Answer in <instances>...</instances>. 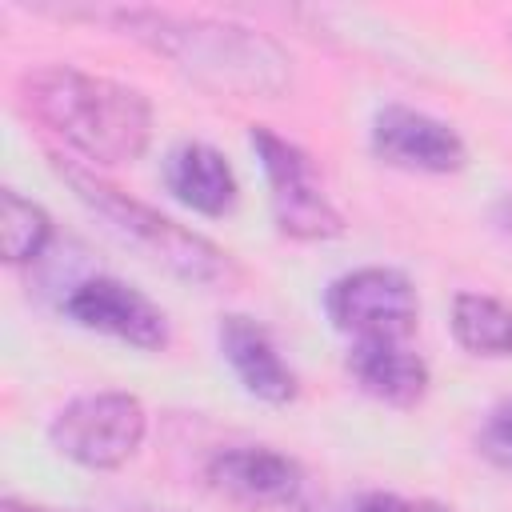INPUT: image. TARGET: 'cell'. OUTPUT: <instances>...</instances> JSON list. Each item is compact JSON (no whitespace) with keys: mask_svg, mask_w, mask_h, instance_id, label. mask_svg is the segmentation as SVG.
<instances>
[{"mask_svg":"<svg viewBox=\"0 0 512 512\" xmlns=\"http://www.w3.org/2000/svg\"><path fill=\"white\" fill-rule=\"evenodd\" d=\"M148 436V408L132 392H84L68 400L48 420V444L88 468V472H112L124 468Z\"/></svg>","mask_w":512,"mask_h":512,"instance_id":"obj_4","label":"cell"},{"mask_svg":"<svg viewBox=\"0 0 512 512\" xmlns=\"http://www.w3.org/2000/svg\"><path fill=\"white\" fill-rule=\"evenodd\" d=\"M20 104L92 164H128L152 140V104L140 88L72 64L24 72Z\"/></svg>","mask_w":512,"mask_h":512,"instance_id":"obj_2","label":"cell"},{"mask_svg":"<svg viewBox=\"0 0 512 512\" xmlns=\"http://www.w3.org/2000/svg\"><path fill=\"white\" fill-rule=\"evenodd\" d=\"M64 312L72 324H80L88 332H104L112 340H124L140 352H160L172 340L164 308L116 276H92V280L76 284L64 300Z\"/></svg>","mask_w":512,"mask_h":512,"instance_id":"obj_7","label":"cell"},{"mask_svg":"<svg viewBox=\"0 0 512 512\" xmlns=\"http://www.w3.org/2000/svg\"><path fill=\"white\" fill-rule=\"evenodd\" d=\"M32 512H36V508H32Z\"/></svg>","mask_w":512,"mask_h":512,"instance_id":"obj_17","label":"cell"},{"mask_svg":"<svg viewBox=\"0 0 512 512\" xmlns=\"http://www.w3.org/2000/svg\"><path fill=\"white\" fill-rule=\"evenodd\" d=\"M248 140H252V152L264 168L268 204H272V220H276L280 236H288V240H332V236H340L344 216L332 204L312 156L300 144L276 136L264 124H256L248 132Z\"/></svg>","mask_w":512,"mask_h":512,"instance_id":"obj_5","label":"cell"},{"mask_svg":"<svg viewBox=\"0 0 512 512\" xmlns=\"http://www.w3.org/2000/svg\"><path fill=\"white\" fill-rule=\"evenodd\" d=\"M452 336L472 356H512V304L488 292L452 296Z\"/></svg>","mask_w":512,"mask_h":512,"instance_id":"obj_13","label":"cell"},{"mask_svg":"<svg viewBox=\"0 0 512 512\" xmlns=\"http://www.w3.org/2000/svg\"><path fill=\"white\" fill-rule=\"evenodd\" d=\"M216 340H220V356L228 360V368L236 372V380L244 384L248 396L264 400V404L296 400V392H300L296 372L280 356L272 332L260 320H252L244 312H228L216 328Z\"/></svg>","mask_w":512,"mask_h":512,"instance_id":"obj_10","label":"cell"},{"mask_svg":"<svg viewBox=\"0 0 512 512\" xmlns=\"http://www.w3.org/2000/svg\"><path fill=\"white\" fill-rule=\"evenodd\" d=\"M60 180H68V188L76 192V200L84 208H92L108 232H116L124 244H132L140 256H148L152 264L168 268L172 276L188 280V284H216L232 272V260L224 248H216L208 236L176 224L172 216L148 208L144 200L120 192L116 184H108L104 176L64 160V156H52Z\"/></svg>","mask_w":512,"mask_h":512,"instance_id":"obj_3","label":"cell"},{"mask_svg":"<svg viewBox=\"0 0 512 512\" xmlns=\"http://www.w3.org/2000/svg\"><path fill=\"white\" fill-rule=\"evenodd\" d=\"M204 480L232 504L244 508H288L304 488V468L264 444L248 448H220L204 464Z\"/></svg>","mask_w":512,"mask_h":512,"instance_id":"obj_9","label":"cell"},{"mask_svg":"<svg viewBox=\"0 0 512 512\" xmlns=\"http://www.w3.org/2000/svg\"><path fill=\"white\" fill-rule=\"evenodd\" d=\"M92 20L164 56L188 80L224 96H280L292 80L288 52L260 28L164 8H92Z\"/></svg>","mask_w":512,"mask_h":512,"instance_id":"obj_1","label":"cell"},{"mask_svg":"<svg viewBox=\"0 0 512 512\" xmlns=\"http://www.w3.org/2000/svg\"><path fill=\"white\" fill-rule=\"evenodd\" d=\"M344 364H348V376L356 380V388L388 408H416L432 384L424 356L408 340L348 344Z\"/></svg>","mask_w":512,"mask_h":512,"instance_id":"obj_11","label":"cell"},{"mask_svg":"<svg viewBox=\"0 0 512 512\" xmlns=\"http://www.w3.org/2000/svg\"><path fill=\"white\" fill-rule=\"evenodd\" d=\"M164 188L200 216H228L240 200V180L224 152L184 140L164 156Z\"/></svg>","mask_w":512,"mask_h":512,"instance_id":"obj_12","label":"cell"},{"mask_svg":"<svg viewBox=\"0 0 512 512\" xmlns=\"http://www.w3.org/2000/svg\"><path fill=\"white\" fill-rule=\"evenodd\" d=\"M52 240V220L40 204L24 200L16 188L0 192V244L8 264H32Z\"/></svg>","mask_w":512,"mask_h":512,"instance_id":"obj_14","label":"cell"},{"mask_svg":"<svg viewBox=\"0 0 512 512\" xmlns=\"http://www.w3.org/2000/svg\"><path fill=\"white\" fill-rule=\"evenodd\" d=\"M324 312L348 344L368 340H412L420 324V300L404 272L396 268H352L336 276L324 292Z\"/></svg>","mask_w":512,"mask_h":512,"instance_id":"obj_6","label":"cell"},{"mask_svg":"<svg viewBox=\"0 0 512 512\" xmlns=\"http://www.w3.org/2000/svg\"><path fill=\"white\" fill-rule=\"evenodd\" d=\"M316 512H456L440 500L428 496H396V492H356V496H340Z\"/></svg>","mask_w":512,"mask_h":512,"instance_id":"obj_16","label":"cell"},{"mask_svg":"<svg viewBox=\"0 0 512 512\" xmlns=\"http://www.w3.org/2000/svg\"><path fill=\"white\" fill-rule=\"evenodd\" d=\"M476 452L512 476V396H504L500 404L488 408V416L480 420V432H476Z\"/></svg>","mask_w":512,"mask_h":512,"instance_id":"obj_15","label":"cell"},{"mask_svg":"<svg viewBox=\"0 0 512 512\" xmlns=\"http://www.w3.org/2000/svg\"><path fill=\"white\" fill-rule=\"evenodd\" d=\"M372 152L392 168L424 176H452L468 164L464 136L448 120L408 104H384L372 116Z\"/></svg>","mask_w":512,"mask_h":512,"instance_id":"obj_8","label":"cell"}]
</instances>
